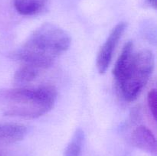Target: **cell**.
I'll list each match as a JSON object with an SVG mask.
<instances>
[{
    "mask_svg": "<svg viewBox=\"0 0 157 156\" xmlns=\"http://www.w3.org/2000/svg\"><path fill=\"white\" fill-rule=\"evenodd\" d=\"M71 39L64 29L56 24L44 23L35 29L12 58L21 64L32 66L42 71L67 51Z\"/></svg>",
    "mask_w": 157,
    "mask_h": 156,
    "instance_id": "6da1fadb",
    "label": "cell"
},
{
    "mask_svg": "<svg viewBox=\"0 0 157 156\" xmlns=\"http://www.w3.org/2000/svg\"><path fill=\"white\" fill-rule=\"evenodd\" d=\"M58 92L52 85L0 90V111L6 116L35 119L52 110Z\"/></svg>",
    "mask_w": 157,
    "mask_h": 156,
    "instance_id": "7a4b0ae2",
    "label": "cell"
},
{
    "mask_svg": "<svg viewBox=\"0 0 157 156\" xmlns=\"http://www.w3.org/2000/svg\"><path fill=\"white\" fill-rule=\"evenodd\" d=\"M154 66L153 52L149 50L135 52L131 62L117 80L122 97L126 101L133 102L137 99L150 80Z\"/></svg>",
    "mask_w": 157,
    "mask_h": 156,
    "instance_id": "3957f363",
    "label": "cell"
},
{
    "mask_svg": "<svg viewBox=\"0 0 157 156\" xmlns=\"http://www.w3.org/2000/svg\"><path fill=\"white\" fill-rule=\"evenodd\" d=\"M126 28H127L126 22L122 21L117 24L107 37L105 42L101 46L97 57V68L100 73H104L107 71L111 62L113 52L120 40L122 38L123 34L125 32Z\"/></svg>",
    "mask_w": 157,
    "mask_h": 156,
    "instance_id": "277c9868",
    "label": "cell"
},
{
    "mask_svg": "<svg viewBox=\"0 0 157 156\" xmlns=\"http://www.w3.org/2000/svg\"><path fill=\"white\" fill-rule=\"evenodd\" d=\"M131 142L136 148L156 155V137L147 126L140 125L133 130L131 135Z\"/></svg>",
    "mask_w": 157,
    "mask_h": 156,
    "instance_id": "5b68a950",
    "label": "cell"
},
{
    "mask_svg": "<svg viewBox=\"0 0 157 156\" xmlns=\"http://www.w3.org/2000/svg\"><path fill=\"white\" fill-rule=\"evenodd\" d=\"M27 128L18 123H0V145H10L22 140Z\"/></svg>",
    "mask_w": 157,
    "mask_h": 156,
    "instance_id": "8992f818",
    "label": "cell"
},
{
    "mask_svg": "<svg viewBox=\"0 0 157 156\" xmlns=\"http://www.w3.org/2000/svg\"><path fill=\"white\" fill-rule=\"evenodd\" d=\"M48 2V0H13V6L20 15L32 16L40 13Z\"/></svg>",
    "mask_w": 157,
    "mask_h": 156,
    "instance_id": "52a82bcc",
    "label": "cell"
},
{
    "mask_svg": "<svg viewBox=\"0 0 157 156\" xmlns=\"http://www.w3.org/2000/svg\"><path fill=\"white\" fill-rule=\"evenodd\" d=\"M42 72V70L32 66L21 64V67L15 71L13 76V84L17 87H26L35 80Z\"/></svg>",
    "mask_w": 157,
    "mask_h": 156,
    "instance_id": "ba28073f",
    "label": "cell"
},
{
    "mask_svg": "<svg viewBox=\"0 0 157 156\" xmlns=\"http://www.w3.org/2000/svg\"><path fill=\"white\" fill-rule=\"evenodd\" d=\"M134 53L133 43L131 41H129L123 47L122 51L113 67V74L116 81L122 76L124 72L131 62Z\"/></svg>",
    "mask_w": 157,
    "mask_h": 156,
    "instance_id": "9c48e42d",
    "label": "cell"
},
{
    "mask_svg": "<svg viewBox=\"0 0 157 156\" xmlns=\"http://www.w3.org/2000/svg\"><path fill=\"white\" fill-rule=\"evenodd\" d=\"M84 132L81 128H77L64 151V156H80L84 142Z\"/></svg>",
    "mask_w": 157,
    "mask_h": 156,
    "instance_id": "30bf717a",
    "label": "cell"
},
{
    "mask_svg": "<svg viewBox=\"0 0 157 156\" xmlns=\"http://www.w3.org/2000/svg\"><path fill=\"white\" fill-rule=\"evenodd\" d=\"M156 102H157V94L156 89H152L150 90L147 95V104L150 109V113L153 116V119H156Z\"/></svg>",
    "mask_w": 157,
    "mask_h": 156,
    "instance_id": "8fae6325",
    "label": "cell"
},
{
    "mask_svg": "<svg viewBox=\"0 0 157 156\" xmlns=\"http://www.w3.org/2000/svg\"><path fill=\"white\" fill-rule=\"evenodd\" d=\"M147 1L150 6H152L154 9H156V0H147Z\"/></svg>",
    "mask_w": 157,
    "mask_h": 156,
    "instance_id": "7c38bea8",
    "label": "cell"
},
{
    "mask_svg": "<svg viewBox=\"0 0 157 156\" xmlns=\"http://www.w3.org/2000/svg\"><path fill=\"white\" fill-rule=\"evenodd\" d=\"M0 156H3V154H2V153H1V152H0Z\"/></svg>",
    "mask_w": 157,
    "mask_h": 156,
    "instance_id": "4fadbf2b",
    "label": "cell"
}]
</instances>
